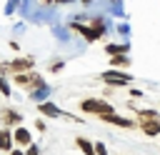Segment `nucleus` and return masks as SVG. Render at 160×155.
Listing matches in <instances>:
<instances>
[{"mask_svg":"<svg viewBox=\"0 0 160 155\" xmlns=\"http://www.w3.org/2000/svg\"><path fill=\"white\" fill-rule=\"evenodd\" d=\"M55 2H75V0H55Z\"/></svg>","mask_w":160,"mask_h":155,"instance_id":"22","label":"nucleus"},{"mask_svg":"<svg viewBox=\"0 0 160 155\" xmlns=\"http://www.w3.org/2000/svg\"><path fill=\"white\" fill-rule=\"evenodd\" d=\"M15 148V142H12V130L10 128H0V150L2 152H10Z\"/></svg>","mask_w":160,"mask_h":155,"instance_id":"11","label":"nucleus"},{"mask_svg":"<svg viewBox=\"0 0 160 155\" xmlns=\"http://www.w3.org/2000/svg\"><path fill=\"white\" fill-rule=\"evenodd\" d=\"M100 78H102V82L115 85V88H122V85H130V82H132V75H130L128 70H115V68L105 70Z\"/></svg>","mask_w":160,"mask_h":155,"instance_id":"3","label":"nucleus"},{"mask_svg":"<svg viewBox=\"0 0 160 155\" xmlns=\"http://www.w3.org/2000/svg\"><path fill=\"white\" fill-rule=\"evenodd\" d=\"M12 82L18 85V88H22V90H38V88H42V85H48L45 82V78L42 75H38L35 70H28V72H15L12 75Z\"/></svg>","mask_w":160,"mask_h":155,"instance_id":"1","label":"nucleus"},{"mask_svg":"<svg viewBox=\"0 0 160 155\" xmlns=\"http://www.w3.org/2000/svg\"><path fill=\"white\" fill-rule=\"evenodd\" d=\"M0 95H2V98H10V82L5 80L2 72H0Z\"/></svg>","mask_w":160,"mask_h":155,"instance_id":"16","label":"nucleus"},{"mask_svg":"<svg viewBox=\"0 0 160 155\" xmlns=\"http://www.w3.org/2000/svg\"><path fill=\"white\" fill-rule=\"evenodd\" d=\"M0 120L5 122V128H18V125H22V115L18 112V110H0Z\"/></svg>","mask_w":160,"mask_h":155,"instance_id":"10","label":"nucleus"},{"mask_svg":"<svg viewBox=\"0 0 160 155\" xmlns=\"http://www.w3.org/2000/svg\"><path fill=\"white\" fill-rule=\"evenodd\" d=\"M105 52L108 55H128L130 52V45L128 42H108L105 45Z\"/></svg>","mask_w":160,"mask_h":155,"instance_id":"12","label":"nucleus"},{"mask_svg":"<svg viewBox=\"0 0 160 155\" xmlns=\"http://www.w3.org/2000/svg\"><path fill=\"white\" fill-rule=\"evenodd\" d=\"M80 110L88 112V115H98V118H102L108 112H115L112 105L108 100H102V98H85V100H80Z\"/></svg>","mask_w":160,"mask_h":155,"instance_id":"2","label":"nucleus"},{"mask_svg":"<svg viewBox=\"0 0 160 155\" xmlns=\"http://www.w3.org/2000/svg\"><path fill=\"white\" fill-rule=\"evenodd\" d=\"M22 152H25V155H40V148H38L35 142H30V145H28V148H25Z\"/></svg>","mask_w":160,"mask_h":155,"instance_id":"17","label":"nucleus"},{"mask_svg":"<svg viewBox=\"0 0 160 155\" xmlns=\"http://www.w3.org/2000/svg\"><path fill=\"white\" fill-rule=\"evenodd\" d=\"M62 65H65L62 60H52V62H50V72H60V70H62Z\"/></svg>","mask_w":160,"mask_h":155,"instance_id":"18","label":"nucleus"},{"mask_svg":"<svg viewBox=\"0 0 160 155\" xmlns=\"http://www.w3.org/2000/svg\"><path fill=\"white\" fill-rule=\"evenodd\" d=\"M10 155H25V152H22L20 148H12V150H10Z\"/></svg>","mask_w":160,"mask_h":155,"instance_id":"21","label":"nucleus"},{"mask_svg":"<svg viewBox=\"0 0 160 155\" xmlns=\"http://www.w3.org/2000/svg\"><path fill=\"white\" fill-rule=\"evenodd\" d=\"M110 68L125 70V68H130V58L128 55H110Z\"/></svg>","mask_w":160,"mask_h":155,"instance_id":"13","label":"nucleus"},{"mask_svg":"<svg viewBox=\"0 0 160 155\" xmlns=\"http://www.w3.org/2000/svg\"><path fill=\"white\" fill-rule=\"evenodd\" d=\"M32 65H35V58H15V60H10V62H5L2 68H0V72L2 70H8V72H28V70H32Z\"/></svg>","mask_w":160,"mask_h":155,"instance_id":"5","label":"nucleus"},{"mask_svg":"<svg viewBox=\"0 0 160 155\" xmlns=\"http://www.w3.org/2000/svg\"><path fill=\"white\" fill-rule=\"evenodd\" d=\"M70 30L78 32V35H82V40H88V42H95V40H100V38L105 35L102 30H98V28H92V25H85V22H80V20L70 22Z\"/></svg>","mask_w":160,"mask_h":155,"instance_id":"4","label":"nucleus"},{"mask_svg":"<svg viewBox=\"0 0 160 155\" xmlns=\"http://www.w3.org/2000/svg\"><path fill=\"white\" fill-rule=\"evenodd\" d=\"M140 128L145 135L150 138H158L160 135V118L158 115H148V118H140Z\"/></svg>","mask_w":160,"mask_h":155,"instance_id":"8","label":"nucleus"},{"mask_svg":"<svg viewBox=\"0 0 160 155\" xmlns=\"http://www.w3.org/2000/svg\"><path fill=\"white\" fill-rule=\"evenodd\" d=\"M112 2H115V5H118V2H120V0H112Z\"/></svg>","mask_w":160,"mask_h":155,"instance_id":"23","label":"nucleus"},{"mask_svg":"<svg viewBox=\"0 0 160 155\" xmlns=\"http://www.w3.org/2000/svg\"><path fill=\"white\" fill-rule=\"evenodd\" d=\"M12 142H15V148H28L32 142V132L25 125H18V128H12Z\"/></svg>","mask_w":160,"mask_h":155,"instance_id":"7","label":"nucleus"},{"mask_svg":"<svg viewBox=\"0 0 160 155\" xmlns=\"http://www.w3.org/2000/svg\"><path fill=\"white\" fill-rule=\"evenodd\" d=\"M92 145H95V155H108V148L102 142H92Z\"/></svg>","mask_w":160,"mask_h":155,"instance_id":"19","label":"nucleus"},{"mask_svg":"<svg viewBox=\"0 0 160 155\" xmlns=\"http://www.w3.org/2000/svg\"><path fill=\"white\" fill-rule=\"evenodd\" d=\"M100 120H105V122H110V125H118V128H135V120H132V118H122V115H118V112H108V115H102Z\"/></svg>","mask_w":160,"mask_h":155,"instance_id":"9","label":"nucleus"},{"mask_svg":"<svg viewBox=\"0 0 160 155\" xmlns=\"http://www.w3.org/2000/svg\"><path fill=\"white\" fill-rule=\"evenodd\" d=\"M75 145H78V150H80L82 155H95V145H92L88 138H75Z\"/></svg>","mask_w":160,"mask_h":155,"instance_id":"14","label":"nucleus"},{"mask_svg":"<svg viewBox=\"0 0 160 155\" xmlns=\"http://www.w3.org/2000/svg\"><path fill=\"white\" fill-rule=\"evenodd\" d=\"M45 95H50V85H42L38 90H30V100H35V102H42Z\"/></svg>","mask_w":160,"mask_h":155,"instance_id":"15","label":"nucleus"},{"mask_svg":"<svg viewBox=\"0 0 160 155\" xmlns=\"http://www.w3.org/2000/svg\"><path fill=\"white\" fill-rule=\"evenodd\" d=\"M38 110L45 115V118H70V120H75V122H80V118H75V115H68L65 110H60L55 102H48V100H42V102H38Z\"/></svg>","mask_w":160,"mask_h":155,"instance_id":"6","label":"nucleus"},{"mask_svg":"<svg viewBox=\"0 0 160 155\" xmlns=\"http://www.w3.org/2000/svg\"><path fill=\"white\" fill-rule=\"evenodd\" d=\"M35 130H40V132H45V122H42V120H35Z\"/></svg>","mask_w":160,"mask_h":155,"instance_id":"20","label":"nucleus"}]
</instances>
